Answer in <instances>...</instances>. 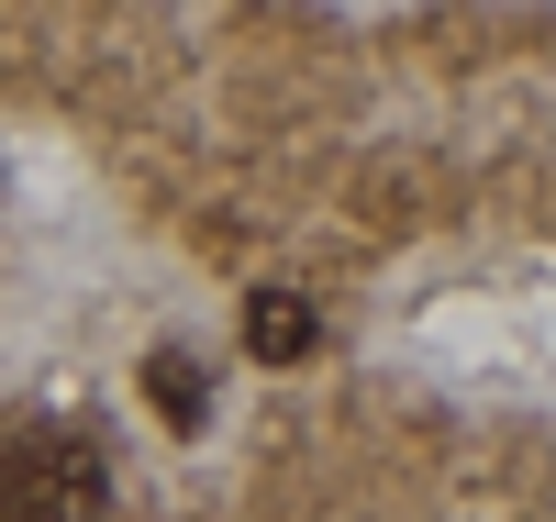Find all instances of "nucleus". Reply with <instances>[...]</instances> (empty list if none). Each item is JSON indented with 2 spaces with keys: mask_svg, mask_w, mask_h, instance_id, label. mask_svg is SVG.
<instances>
[{
  "mask_svg": "<svg viewBox=\"0 0 556 522\" xmlns=\"http://www.w3.org/2000/svg\"><path fill=\"white\" fill-rule=\"evenodd\" d=\"M0 511L12 522H101L112 479L67 422H23V434H0Z\"/></svg>",
  "mask_w": 556,
  "mask_h": 522,
  "instance_id": "f257e3e1",
  "label": "nucleus"
},
{
  "mask_svg": "<svg viewBox=\"0 0 556 522\" xmlns=\"http://www.w3.org/2000/svg\"><path fill=\"white\" fill-rule=\"evenodd\" d=\"M245 356L256 367H301L312 356V301L301 290H256L245 301Z\"/></svg>",
  "mask_w": 556,
  "mask_h": 522,
  "instance_id": "f03ea898",
  "label": "nucleus"
},
{
  "mask_svg": "<svg viewBox=\"0 0 556 522\" xmlns=\"http://www.w3.org/2000/svg\"><path fill=\"white\" fill-rule=\"evenodd\" d=\"M146 390H156V411H167V434H201V422H212V390H201V367H190V356H156V367H146Z\"/></svg>",
  "mask_w": 556,
  "mask_h": 522,
  "instance_id": "7ed1b4c3",
  "label": "nucleus"
}]
</instances>
